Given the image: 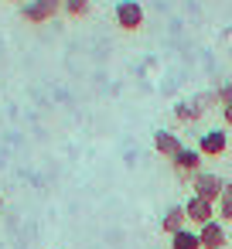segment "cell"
Wrapping results in <instances>:
<instances>
[{"instance_id":"6da1fadb","label":"cell","mask_w":232,"mask_h":249,"mask_svg":"<svg viewBox=\"0 0 232 249\" xmlns=\"http://www.w3.org/2000/svg\"><path fill=\"white\" fill-rule=\"evenodd\" d=\"M58 14H62V0H28V4H21V18L28 24H48Z\"/></svg>"},{"instance_id":"7a4b0ae2","label":"cell","mask_w":232,"mask_h":249,"mask_svg":"<svg viewBox=\"0 0 232 249\" xmlns=\"http://www.w3.org/2000/svg\"><path fill=\"white\" fill-rule=\"evenodd\" d=\"M225 178H218V174H212V171H201V174H195V181H191V188H195V195L198 198H205V201H218L222 198V191H225Z\"/></svg>"},{"instance_id":"3957f363","label":"cell","mask_w":232,"mask_h":249,"mask_svg":"<svg viewBox=\"0 0 232 249\" xmlns=\"http://www.w3.org/2000/svg\"><path fill=\"white\" fill-rule=\"evenodd\" d=\"M171 167H174V174L181 181H195V174H201V154H198V147H184L171 160Z\"/></svg>"},{"instance_id":"277c9868","label":"cell","mask_w":232,"mask_h":249,"mask_svg":"<svg viewBox=\"0 0 232 249\" xmlns=\"http://www.w3.org/2000/svg\"><path fill=\"white\" fill-rule=\"evenodd\" d=\"M116 24L123 31H140L143 28V7L137 0H120L116 4Z\"/></svg>"},{"instance_id":"5b68a950","label":"cell","mask_w":232,"mask_h":249,"mask_svg":"<svg viewBox=\"0 0 232 249\" xmlns=\"http://www.w3.org/2000/svg\"><path fill=\"white\" fill-rule=\"evenodd\" d=\"M184 215H188V222L191 225H208V222H215V205L212 201H205V198H198V195H191L188 201H184Z\"/></svg>"},{"instance_id":"8992f818","label":"cell","mask_w":232,"mask_h":249,"mask_svg":"<svg viewBox=\"0 0 232 249\" xmlns=\"http://www.w3.org/2000/svg\"><path fill=\"white\" fill-rule=\"evenodd\" d=\"M225 150H229L225 130H208V133L198 137V154H201V157H218V154H225Z\"/></svg>"},{"instance_id":"52a82bcc","label":"cell","mask_w":232,"mask_h":249,"mask_svg":"<svg viewBox=\"0 0 232 249\" xmlns=\"http://www.w3.org/2000/svg\"><path fill=\"white\" fill-rule=\"evenodd\" d=\"M154 150H157L161 157L174 160V157L184 150V143H181V137H178V133H171V130H157V133H154Z\"/></svg>"},{"instance_id":"ba28073f","label":"cell","mask_w":232,"mask_h":249,"mask_svg":"<svg viewBox=\"0 0 232 249\" xmlns=\"http://www.w3.org/2000/svg\"><path fill=\"white\" fill-rule=\"evenodd\" d=\"M198 239H201V249H225V242H229L225 225H222L218 218L208 222V225H201V229H198Z\"/></svg>"},{"instance_id":"9c48e42d","label":"cell","mask_w":232,"mask_h":249,"mask_svg":"<svg viewBox=\"0 0 232 249\" xmlns=\"http://www.w3.org/2000/svg\"><path fill=\"white\" fill-rule=\"evenodd\" d=\"M161 229H164L167 235H174V232L188 229V215H184V205H171V208L164 212V218H161Z\"/></svg>"},{"instance_id":"30bf717a","label":"cell","mask_w":232,"mask_h":249,"mask_svg":"<svg viewBox=\"0 0 232 249\" xmlns=\"http://www.w3.org/2000/svg\"><path fill=\"white\" fill-rule=\"evenodd\" d=\"M205 113H201V106L195 103V99H184V103H174V120L178 123H198Z\"/></svg>"},{"instance_id":"8fae6325","label":"cell","mask_w":232,"mask_h":249,"mask_svg":"<svg viewBox=\"0 0 232 249\" xmlns=\"http://www.w3.org/2000/svg\"><path fill=\"white\" fill-rule=\"evenodd\" d=\"M171 249H201V239H198V229H181L171 235Z\"/></svg>"},{"instance_id":"7c38bea8","label":"cell","mask_w":232,"mask_h":249,"mask_svg":"<svg viewBox=\"0 0 232 249\" xmlns=\"http://www.w3.org/2000/svg\"><path fill=\"white\" fill-rule=\"evenodd\" d=\"M215 218L218 222H232V184H225L222 198L215 201Z\"/></svg>"},{"instance_id":"4fadbf2b","label":"cell","mask_w":232,"mask_h":249,"mask_svg":"<svg viewBox=\"0 0 232 249\" xmlns=\"http://www.w3.org/2000/svg\"><path fill=\"white\" fill-rule=\"evenodd\" d=\"M89 7H92V0H62V11L69 18H86Z\"/></svg>"},{"instance_id":"5bb4252c","label":"cell","mask_w":232,"mask_h":249,"mask_svg":"<svg viewBox=\"0 0 232 249\" xmlns=\"http://www.w3.org/2000/svg\"><path fill=\"white\" fill-rule=\"evenodd\" d=\"M222 120H225V126H232V103L222 106Z\"/></svg>"},{"instance_id":"9a60e30c","label":"cell","mask_w":232,"mask_h":249,"mask_svg":"<svg viewBox=\"0 0 232 249\" xmlns=\"http://www.w3.org/2000/svg\"><path fill=\"white\" fill-rule=\"evenodd\" d=\"M11 4H28V0H11Z\"/></svg>"},{"instance_id":"2e32d148","label":"cell","mask_w":232,"mask_h":249,"mask_svg":"<svg viewBox=\"0 0 232 249\" xmlns=\"http://www.w3.org/2000/svg\"><path fill=\"white\" fill-rule=\"evenodd\" d=\"M0 205H4V198H0Z\"/></svg>"}]
</instances>
